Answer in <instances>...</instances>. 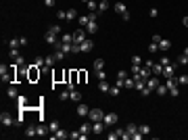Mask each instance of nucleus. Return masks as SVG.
<instances>
[{"mask_svg": "<svg viewBox=\"0 0 188 140\" xmlns=\"http://www.w3.org/2000/svg\"><path fill=\"white\" fill-rule=\"evenodd\" d=\"M40 75H42L40 67H38L36 63H32V65H29V69H27V80H29V82H38V80H40Z\"/></svg>", "mask_w": 188, "mask_h": 140, "instance_id": "obj_1", "label": "nucleus"}, {"mask_svg": "<svg viewBox=\"0 0 188 140\" xmlns=\"http://www.w3.org/2000/svg\"><path fill=\"white\" fill-rule=\"evenodd\" d=\"M15 69H17V65H9V71L0 75L4 84H13V82H15V75H17V71H15Z\"/></svg>", "mask_w": 188, "mask_h": 140, "instance_id": "obj_2", "label": "nucleus"}, {"mask_svg": "<svg viewBox=\"0 0 188 140\" xmlns=\"http://www.w3.org/2000/svg\"><path fill=\"white\" fill-rule=\"evenodd\" d=\"M88 119H90V121H103V119H105V113H103V111H100V109H90V113H88Z\"/></svg>", "mask_w": 188, "mask_h": 140, "instance_id": "obj_3", "label": "nucleus"}, {"mask_svg": "<svg viewBox=\"0 0 188 140\" xmlns=\"http://www.w3.org/2000/svg\"><path fill=\"white\" fill-rule=\"evenodd\" d=\"M176 67H178L176 63H169V65H165V67H163V78H165V80L176 75Z\"/></svg>", "mask_w": 188, "mask_h": 140, "instance_id": "obj_4", "label": "nucleus"}, {"mask_svg": "<svg viewBox=\"0 0 188 140\" xmlns=\"http://www.w3.org/2000/svg\"><path fill=\"white\" fill-rule=\"evenodd\" d=\"M0 123H2L4 128H9V126L15 123V117H13L11 113H2V115H0Z\"/></svg>", "mask_w": 188, "mask_h": 140, "instance_id": "obj_5", "label": "nucleus"}, {"mask_svg": "<svg viewBox=\"0 0 188 140\" xmlns=\"http://www.w3.org/2000/svg\"><path fill=\"white\" fill-rule=\"evenodd\" d=\"M84 40H86V32H84V29L73 32V44H82Z\"/></svg>", "mask_w": 188, "mask_h": 140, "instance_id": "obj_6", "label": "nucleus"}, {"mask_svg": "<svg viewBox=\"0 0 188 140\" xmlns=\"http://www.w3.org/2000/svg\"><path fill=\"white\" fill-rule=\"evenodd\" d=\"M117 119H119V117H117V113H107L103 121H105L107 126H115V123H117Z\"/></svg>", "mask_w": 188, "mask_h": 140, "instance_id": "obj_7", "label": "nucleus"}, {"mask_svg": "<svg viewBox=\"0 0 188 140\" xmlns=\"http://www.w3.org/2000/svg\"><path fill=\"white\" fill-rule=\"evenodd\" d=\"M80 48H82V52H92V48H94V42H92V40H88V38H86V40H84L82 44H80Z\"/></svg>", "mask_w": 188, "mask_h": 140, "instance_id": "obj_8", "label": "nucleus"}, {"mask_svg": "<svg viewBox=\"0 0 188 140\" xmlns=\"http://www.w3.org/2000/svg\"><path fill=\"white\" fill-rule=\"evenodd\" d=\"M159 84H161V82H159V80H157V75H155V78H153V75H151V78H149V80H146V88H151V90H153V92H155V90H157V86H159Z\"/></svg>", "mask_w": 188, "mask_h": 140, "instance_id": "obj_9", "label": "nucleus"}, {"mask_svg": "<svg viewBox=\"0 0 188 140\" xmlns=\"http://www.w3.org/2000/svg\"><path fill=\"white\" fill-rule=\"evenodd\" d=\"M75 111H77V115H80V117H88V113H90V109H88V105H84V103H80Z\"/></svg>", "mask_w": 188, "mask_h": 140, "instance_id": "obj_10", "label": "nucleus"}, {"mask_svg": "<svg viewBox=\"0 0 188 140\" xmlns=\"http://www.w3.org/2000/svg\"><path fill=\"white\" fill-rule=\"evenodd\" d=\"M65 138H69V132H65V130H57L52 134V140H65Z\"/></svg>", "mask_w": 188, "mask_h": 140, "instance_id": "obj_11", "label": "nucleus"}, {"mask_svg": "<svg viewBox=\"0 0 188 140\" xmlns=\"http://www.w3.org/2000/svg\"><path fill=\"white\" fill-rule=\"evenodd\" d=\"M44 40H46L48 44H57V42H59V40H57V34H55V32H50V29L46 32V36H44Z\"/></svg>", "mask_w": 188, "mask_h": 140, "instance_id": "obj_12", "label": "nucleus"}, {"mask_svg": "<svg viewBox=\"0 0 188 140\" xmlns=\"http://www.w3.org/2000/svg\"><path fill=\"white\" fill-rule=\"evenodd\" d=\"M25 136H27V138L38 136V126H27V128H25Z\"/></svg>", "mask_w": 188, "mask_h": 140, "instance_id": "obj_13", "label": "nucleus"}, {"mask_svg": "<svg viewBox=\"0 0 188 140\" xmlns=\"http://www.w3.org/2000/svg\"><path fill=\"white\" fill-rule=\"evenodd\" d=\"M6 96H9V98H19V90H17V86H9Z\"/></svg>", "mask_w": 188, "mask_h": 140, "instance_id": "obj_14", "label": "nucleus"}, {"mask_svg": "<svg viewBox=\"0 0 188 140\" xmlns=\"http://www.w3.org/2000/svg\"><path fill=\"white\" fill-rule=\"evenodd\" d=\"M17 103H19V109H29V103H27V98H25L23 94H19V98H17Z\"/></svg>", "mask_w": 188, "mask_h": 140, "instance_id": "obj_15", "label": "nucleus"}, {"mask_svg": "<svg viewBox=\"0 0 188 140\" xmlns=\"http://www.w3.org/2000/svg\"><path fill=\"white\" fill-rule=\"evenodd\" d=\"M98 90H100V92H109V90H111V84L107 82V80H100V84H98Z\"/></svg>", "mask_w": 188, "mask_h": 140, "instance_id": "obj_16", "label": "nucleus"}, {"mask_svg": "<svg viewBox=\"0 0 188 140\" xmlns=\"http://www.w3.org/2000/svg\"><path fill=\"white\" fill-rule=\"evenodd\" d=\"M86 29H88V34H96V32H98V23H96V21H90V23L86 25Z\"/></svg>", "mask_w": 188, "mask_h": 140, "instance_id": "obj_17", "label": "nucleus"}, {"mask_svg": "<svg viewBox=\"0 0 188 140\" xmlns=\"http://www.w3.org/2000/svg\"><path fill=\"white\" fill-rule=\"evenodd\" d=\"M151 69H153V75H163V65H161V63H157V65L153 63Z\"/></svg>", "mask_w": 188, "mask_h": 140, "instance_id": "obj_18", "label": "nucleus"}, {"mask_svg": "<svg viewBox=\"0 0 188 140\" xmlns=\"http://www.w3.org/2000/svg\"><path fill=\"white\" fill-rule=\"evenodd\" d=\"M115 13H117V15H123V13H128V6H126L123 2H117V4H115Z\"/></svg>", "mask_w": 188, "mask_h": 140, "instance_id": "obj_19", "label": "nucleus"}, {"mask_svg": "<svg viewBox=\"0 0 188 140\" xmlns=\"http://www.w3.org/2000/svg\"><path fill=\"white\" fill-rule=\"evenodd\" d=\"M155 92L159 94V96H165V94H169V90H167V86H165V84H159V86H157V90H155Z\"/></svg>", "mask_w": 188, "mask_h": 140, "instance_id": "obj_20", "label": "nucleus"}, {"mask_svg": "<svg viewBox=\"0 0 188 140\" xmlns=\"http://www.w3.org/2000/svg\"><path fill=\"white\" fill-rule=\"evenodd\" d=\"M61 42H65V44H73V32H71V34H63V36H61Z\"/></svg>", "mask_w": 188, "mask_h": 140, "instance_id": "obj_21", "label": "nucleus"}, {"mask_svg": "<svg viewBox=\"0 0 188 140\" xmlns=\"http://www.w3.org/2000/svg\"><path fill=\"white\" fill-rule=\"evenodd\" d=\"M138 132H140L142 136H146V134H151V126H149V123H142V126H138Z\"/></svg>", "mask_w": 188, "mask_h": 140, "instance_id": "obj_22", "label": "nucleus"}, {"mask_svg": "<svg viewBox=\"0 0 188 140\" xmlns=\"http://www.w3.org/2000/svg\"><path fill=\"white\" fill-rule=\"evenodd\" d=\"M119 90H121V86H119V84L115 82L113 86H111V90H109V94H111V96H119Z\"/></svg>", "mask_w": 188, "mask_h": 140, "instance_id": "obj_23", "label": "nucleus"}, {"mask_svg": "<svg viewBox=\"0 0 188 140\" xmlns=\"http://www.w3.org/2000/svg\"><path fill=\"white\" fill-rule=\"evenodd\" d=\"M71 100H73V103H80V100H82V92H80V90H71Z\"/></svg>", "mask_w": 188, "mask_h": 140, "instance_id": "obj_24", "label": "nucleus"}, {"mask_svg": "<svg viewBox=\"0 0 188 140\" xmlns=\"http://www.w3.org/2000/svg\"><path fill=\"white\" fill-rule=\"evenodd\" d=\"M48 130H50V132L55 134L57 130H61V123H59V121H57V119H55V121H50V123H48Z\"/></svg>", "mask_w": 188, "mask_h": 140, "instance_id": "obj_25", "label": "nucleus"}, {"mask_svg": "<svg viewBox=\"0 0 188 140\" xmlns=\"http://www.w3.org/2000/svg\"><path fill=\"white\" fill-rule=\"evenodd\" d=\"M9 48H21L19 38H11V40H9Z\"/></svg>", "mask_w": 188, "mask_h": 140, "instance_id": "obj_26", "label": "nucleus"}, {"mask_svg": "<svg viewBox=\"0 0 188 140\" xmlns=\"http://www.w3.org/2000/svg\"><path fill=\"white\" fill-rule=\"evenodd\" d=\"M169 46H171V42L165 40V38H161V42H159V50H167Z\"/></svg>", "mask_w": 188, "mask_h": 140, "instance_id": "obj_27", "label": "nucleus"}, {"mask_svg": "<svg viewBox=\"0 0 188 140\" xmlns=\"http://www.w3.org/2000/svg\"><path fill=\"white\" fill-rule=\"evenodd\" d=\"M80 132H82V134H90V132H92V123H88V121H86V123H82Z\"/></svg>", "mask_w": 188, "mask_h": 140, "instance_id": "obj_28", "label": "nucleus"}, {"mask_svg": "<svg viewBox=\"0 0 188 140\" xmlns=\"http://www.w3.org/2000/svg\"><path fill=\"white\" fill-rule=\"evenodd\" d=\"M77 21H80V25H82V27H86V25L90 23V15H84V17H77Z\"/></svg>", "mask_w": 188, "mask_h": 140, "instance_id": "obj_29", "label": "nucleus"}, {"mask_svg": "<svg viewBox=\"0 0 188 140\" xmlns=\"http://www.w3.org/2000/svg\"><path fill=\"white\" fill-rule=\"evenodd\" d=\"M73 19H77V11H75V9H69V11H67V21H73Z\"/></svg>", "mask_w": 188, "mask_h": 140, "instance_id": "obj_30", "label": "nucleus"}, {"mask_svg": "<svg viewBox=\"0 0 188 140\" xmlns=\"http://www.w3.org/2000/svg\"><path fill=\"white\" fill-rule=\"evenodd\" d=\"M94 75H96V80H98V82H100V80H107V73L103 69H96V71H94Z\"/></svg>", "mask_w": 188, "mask_h": 140, "instance_id": "obj_31", "label": "nucleus"}, {"mask_svg": "<svg viewBox=\"0 0 188 140\" xmlns=\"http://www.w3.org/2000/svg\"><path fill=\"white\" fill-rule=\"evenodd\" d=\"M107 9H109V0H100V2H98V11L105 13Z\"/></svg>", "mask_w": 188, "mask_h": 140, "instance_id": "obj_32", "label": "nucleus"}, {"mask_svg": "<svg viewBox=\"0 0 188 140\" xmlns=\"http://www.w3.org/2000/svg\"><path fill=\"white\" fill-rule=\"evenodd\" d=\"M103 67H105V59H96V61H94V71L103 69Z\"/></svg>", "mask_w": 188, "mask_h": 140, "instance_id": "obj_33", "label": "nucleus"}, {"mask_svg": "<svg viewBox=\"0 0 188 140\" xmlns=\"http://www.w3.org/2000/svg\"><path fill=\"white\" fill-rule=\"evenodd\" d=\"M59 98H61V100H69V98H71V90H63V92L59 94Z\"/></svg>", "mask_w": 188, "mask_h": 140, "instance_id": "obj_34", "label": "nucleus"}, {"mask_svg": "<svg viewBox=\"0 0 188 140\" xmlns=\"http://www.w3.org/2000/svg\"><path fill=\"white\" fill-rule=\"evenodd\" d=\"M13 61H15V65H17V67H23V65H25V59L21 57V55H19V57H15Z\"/></svg>", "mask_w": 188, "mask_h": 140, "instance_id": "obj_35", "label": "nucleus"}, {"mask_svg": "<svg viewBox=\"0 0 188 140\" xmlns=\"http://www.w3.org/2000/svg\"><path fill=\"white\" fill-rule=\"evenodd\" d=\"M55 61H57V59H55V52H52V55H48V57H46V67H52V65H55Z\"/></svg>", "mask_w": 188, "mask_h": 140, "instance_id": "obj_36", "label": "nucleus"}, {"mask_svg": "<svg viewBox=\"0 0 188 140\" xmlns=\"http://www.w3.org/2000/svg\"><path fill=\"white\" fill-rule=\"evenodd\" d=\"M65 57H67V55H65L63 50H57V48H55V59H57V61H63Z\"/></svg>", "mask_w": 188, "mask_h": 140, "instance_id": "obj_37", "label": "nucleus"}, {"mask_svg": "<svg viewBox=\"0 0 188 140\" xmlns=\"http://www.w3.org/2000/svg\"><path fill=\"white\" fill-rule=\"evenodd\" d=\"M123 88H134V78H126L123 80Z\"/></svg>", "mask_w": 188, "mask_h": 140, "instance_id": "obj_38", "label": "nucleus"}, {"mask_svg": "<svg viewBox=\"0 0 188 140\" xmlns=\"http://www.w3.org/2000/svg\"><path fill=\"white\" fill-rule=\"evenodd\" d=\"M149 52H159V44H157V42H151V44H149Z\"/></svg>", "mask_w": 188, "mask_h": 140, "instance_id": "obj_39", "label": "nucleus"}, {"mask_svg": "<svg viewBox=\"0 0 188 140\" xmlns=\"http://www.w3.org/2000/svg\"><path fill=\"white\" fill-rule=\"evenodd\" d=\"M126 130H128L130 134H134V132H138V126H136V123H128V126H126Z\"/></svg>", "mask_w": 188, "mask_h": 140, "instance_id": "obj_40", "label": "nucleus"}, {"mask_svg": "<svg viewBox=\"0 0 188 140\" xmlns=\"http://www.w3.org/2000/svg\"><path fill=\"white\" fill-rule=\"evenodd\" d=\"M126 78H128V71H123V69H121V71L117 73V80H119L121 84H123V80H126Z\"/></svg>", "mask_w": 188, "mask_h": 140, "instance_id": "obj_41", "label": "nucleus"}, {"mask_svg": "<svg viewBox=\"0 0 188 140\" xmlns=\"http://www.w3.org/2000/svg\"><path fill=\"white\" fill-rule=\"evenodd\" d=\"M88 9H90V11H98V4H96V0H90V2H88Z\"/></svg>", "mask_w": 188, "mask_h": 140, "instance_id": "obj_42", "label": "nucleus"}, {"mask_svg": "<svg viewBox=\"0 0 188 140\" xmlns=\"http://www.w3.org/2000/svg\"><path fill=\"white\" fill-rule=\"evenodd\" d=\"M142 63H144V61H142L138 55H134V57H132V65H142Z\"/></svg>", "mask_w": 188, "mask_h": 140, "instance_id": "obj_43", "label": "nucleus"}, {"mask_svg": "<svg viewBox=\"0 0 188 140\" xmlns=\"http://www.w3.org/2000/svg\"><path fill=\"white\" fill-rule=\"evenodd\" d=\"M57 19L65 21V19H67V11H57Z\"/></svg>", "mask_w": 188, "mask_h": 140, "instance_id": "obj_44", "label": "nucleus"}, {"mask_svg": "<svg viewBox=\"0 0 188 140\" xmlns=\"http://www.w3.org/2000/svg\"><path fill=\"white\" fill-rule=\"evenodd\" d=\"M159 63H161V65L165 67V65H169V63H171V59H169V57H165V55H163V57L159 59Z\"/></svg>", "mask_w": 188, "mask_h": 140, "instance_id": "obj_45", "label": "nucleus"}, {"mask_svg": "<svg viewBox=\"0 0 188 140\" xmlns=\"http://www.w3.org/2000/svg\"><path fill=\"white\" fill-rule=\"evenodd\" d=\"M48 29H50V32H55V34H57V36L61 34V25H50Z\"/></svg>", "mask_w": 188, "mask_h": 140, "instance_id": "obj_46", "label": "nucleus"}, {"mask_svg": "<svg viewBox=\"0 0 188 140\" xmlns=\"http://www.w3.org/2000/svg\"><path fill=\"white\" fill-rule=\"evenodd\" d=\"M188 63V59L184 57V55H180V57H178V65H186Z\"/></svg>", "mask_w": 188, "mask_h": 140, "instance_id": "obj_47", "label": "nucleus"}, {"mask_svg": "<svg viewBox=\"0 0 188 140\" xmlns=\"http://www.w3.org/2000/svg\"><path fill=\"white\" fill-rule=\"evenodd\" d=\"M107 138H109V140H117V138H119L117 130H115V132H111V134H107Z\"/></svg>", "mask_w": 188, "mask_h": 140, "instance_id": "obj_48", "label": "nucleus"}, {"mask_svg": "<svg viewBox=\"0 0 188 140\" xmlns=\"http://www.w3.org/2000/svg\"><path fill=\"white\" fill-rule=\"evenodd\" d=\"M80 136H82V132H71L69 134V138H73V140H80Z\"/></svg>", "mask_w": 188, "mask_h": 140, "instance_id": "obj_49", "label": "nucleus"}, {"mask_svg": "<svg viewBox=\"0 0 188 140\" xmlns=\"http://www.w3.org/2000/svg\"><path fill=\"white\" fill-rule=\"evenodd\" d=\"M178 84H188V75H180V78H178Z\"/></svg>", "mask_w": 188, "mask_h": 140, "instance_id": "obj_50", "label": "nucleus"}, {"mask_svg": "<svg viewBox=\"0 0 188 140\" xmlns=\"http://www.w3.org/2000/svg\"><path fill=\"white\" fill-rule=\"evenodd\" d=\"M169 94H171V96H174V98H176L178 94H180V90H178V86H176V88H169Z\"/></svg>", "mask_w": 188, "mask_h": 140, "instance_id": "obj_51", "label": "nucleus"}, {"mask_svg": "<svg viewBox=\"0 0 188 140\" xmlns=\"http://www.w3.org/2000/svg\"><path fill=\"white\" fill-rule=\"evenodd\" d=\"M46 134V128L44 126H38V136H44Z\"/></svg>", "mask_w": 188, "mask_h": 140, "instance_id": "obj_52", "label": "nucleus"}, {"mask_svg": "<svg viewBox=\"0 0 188 140\" xmlns=\"http://www.w3.org/2000/svg\"><path fill=\"white\" fill-rule=\"evenodd\" d=\"M80 84H86V71H80Z\"/></svg>", "mask_w": 188, "mask_h": 140, "instance_id": "obj_53", "label": "nucleus"}, {"mask_svg": "<svg viewBox=\"0 0 188 140\" xmlns=\"http://www.w3.org/2000/svg\"><path fill=\"white\" fill-rule=\"evenodd\" d=\"M140 138H142L140 132H134V134H132V140H140Z\"/></svg>", "mask_w": 188, "mask_h": 140, "instance_id": "obj_54", "label": "nucleus"}, {"mask_svg": "<svg viewBox=\"0 0 188 140\" xmlns=\"http://www.w3.org/2000/svg\"><path fill=\"white\" fill-rule=\"evenodd\" d=\"M130 17H132V15H130V11H128V13H123V15H121V19H123V21H130Z\"/></svg>", "mask_w": 188, "mask_h": 140, "instance_id": "obj_55", "label": "nucleus"}, {"mask_svg": "<svg viewBox=\"0 0 188 140\" xmlns=\"http://www.w3.org/2000/svg\"><path fill=\"white\" fill-rule=\"evenodd\" d=\"M149 15H151V17H157V15H159V11H157V9H151V11H149Z\"/></svg>", "mask_w": 188, "mask_h": 140, "instance_id": "obj_56", "label": "nucleus"}, {"mask_svg": "<svg viewBox=\"0 0 188 140\" xmlns=\"http://www.w3.org/2000/svg\"><path fill=\"white\" fill-rule=\"evenodd\" d=\"M44 4H46L48 9H50V6H55V0H44Z\"/></svg>", "mask_w": 188, "mask_h": 140, "instance_id": "obj_57", "label": "nucleus"}, {"mask_svg": "<svg viewBox=\"0 0 188 140\" xmlns=\"http://www.w3.org/2000/svg\"><path fill=\"white\" fill-rule=\"evenodd\" d=\"M19 42H21V46H27V42H29V40H27V38H19Z\"/></svg>", "mask_w": 188, "mask_h": 140, "instance_id": "obj_58", "label": "nucleus"}, {"mask_svg": "<svg viewBox=\"0 0 188 140\" xmlns=\"http://www.w3.org/2000/svg\"><path fill=\"white\" fill-rule=\"evenodd\" d=\"M153 42H157V44H159V42H161V36L155 34V36H153Z\"/></svg>", "mask_w": 188, "mask_h": 140, "instance_id": "obj_59", "label": "nucleus"}, {"mask_svg": "<svg viewBox=\"0 0 188 140\" xmlns=\"http://www.w3.org/2000/svg\"><path fill=\"white\" fill-rule=\"evenodd\" d=\"M182 23H184V27H188V17H184V19H182Z\"/></svg>", "mask_w": 188, "mask_h": 140, "instance_id": "obj_60", "label": "nucleus"}, {"mask_svg": "<svg viewBox=\"0 0 188 140\" xmlns=\"http://www.w3.org/2000/svg\"><path fill=\"white\" fill-rule=\"evenodd\" d=\"M182 55H184V57L188 59V48H184V50H182Z\"/></svg>", "mask_w": 188, "mask_h": 140, "instance_id": "obj_61", "label": "nucleus"}, {"mask_svg": "<svg viewBox=\"0 0 188 140\" xmlns=\"http://www.w3.org/2000/svg\"><path fill=\"white\" fill-rule=\"evenodd\" d=\"M82 2H86V4H88V2H90V0H82Z\"/></svg>", "mask_w": 188, "mask_h": 140, "instance_id": "obj_62", "label": "nucleus"}, {"mask_svg": "<svg viewBox=\"0 0 188 140\" xmlns=\"http://www.w3.org/2000/svg\"><path fill=\"white\" fill-rule=\"evenodd\" d=\"M186 67H188V63H186Z\"/></svg>", "mask_w": 188, "mask_h": 140, "instance_id": "obj_63", "label": "nucleus"}]
</instances>
